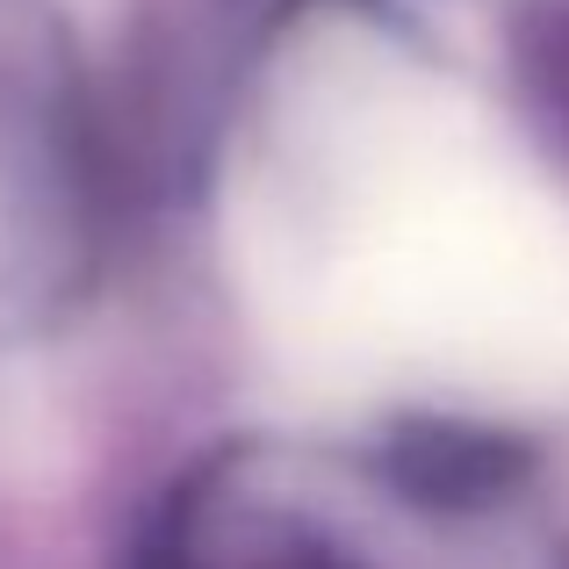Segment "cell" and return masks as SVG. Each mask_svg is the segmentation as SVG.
<instances>
[{"instance_id": "obj_1", "label": "cell", "mask_w": 569, "mask_h": 569, "mask_svg": "<svg viewBox=\"0 0 569 569\" xmlns=\"http://www.w3.org/2000/svg\"><path fill=\"white\" fill-rule=\"evenodd\" d=\"M123 569H569V548L490 432L376 426L194 455Z\"/></svg>"}, {"instance_id": "obj_2", "label": "cell", "mask_w": 569, "mask_h": 569, "mask_svg": "<svg viewBox=\"0 0 569 569\" xmlns=\"http://www.w3.org/2000/svg\"><path fill=\"white\" fill-rule=\"evenodd\" d=\"M101 109L58 0H0V339L72 303L101 246Z\"/></svg>"}]
</instances>
